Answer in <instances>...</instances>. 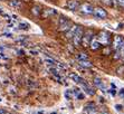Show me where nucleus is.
<instances>
[{
  "mask_svg": "<svg viewBox=\"0 0 124 114\" xmlns=\"http://www.w3.org/2000/svg\"><path fill=\"white\" fill-rule=\"evenodd\" d=\"M84 114H97V106L95 103L90 102L84 107Z\"/></svg>",
  "mask_w": 124,
  "mask_h": 114,
  "instance_id": "1",
  "label": "nucleus"
},
{
  "mask_svg": "<svg viewBox=\"0 0 124 114\" xmlns=\"http://www.w3.org/2000/svg\"><path fill=\"white\" fill-rule=\"evenodd\" d=\"M82 38H83V28H82V27H78L77 32H76V34L74 35V37H73L74 45L79 46V44L82 43Z\"/></svg>",
  "mask_w": 124,
  "mask_h": 114,
  "instance_id": "2",
  "label": "nucleus"
},
{
  "mask_svg": "<svg viewBox=\"0 0 124 114\" xmlns=\"http://www.w3.org/2000/svg\"><path fill=\"white\" fill-rule=\"evenodd\" d=\"M79 85H81V87L84 90V92H85L86 94H88L90 96H93V95L95 94V90L93 89V87H91V86L88 85L85 81H84V82H82Z\"/></svg>",
  "mask_w": 124,
  "mask_h": 114,
  "instance_id": "3",
  "label": "nucleus"
},
{
  "mask_svg": "<svg viewBox=\"0 0 124 114\" xmlns=\"http://www.w3.org/2000/svg\"><path fill=\"white\" fill-rule=\"evenodd\" d=\"M92 37H93V33H92V30H90V32H87L86 34L84 35L83 38H82V44H83L84 47H87V46L90 45Z\"/></svg>",
  "mask_w": 124,
  "mask_h": 114,
  "instance_id": "4",
  "label": "nucleus"
},
{
  "mask_svg": "<svg viewBox=\"0 0 124 114\" xmlns=\"http://www.w3.org/2000/svg\"><path fill=\"white\" fill-rule=\"evenodd\" d=\"M93 14H94V16H95L96 18H98V19H104V18L106 17V11L102 8H95Z\"/></svg>",
  "mask_w": 124,
  "mask_h": 114,
  "instance_id": "5",
  "label": "nucleus"
},
{
  "mask_svg": "<svg viewBox=\"0 0 124 114\" xmlns=\"http://www.w3.org/2000/svg\"><path fill=\"white\" fill-rule=\"evenodd\" d=\"M124 44V39L121 36H116L115 39H114V47H115L116 50H120L122 47V45Z\"/></svg>",
  "mask_w": 124,
  "mask_h": 114,
  "instance_id": "6",
  "label": "nucleus"
},
{
  "mask_svg": "<svg viewBox=\"0 0 124 114\" xmlns=\"http://www.w3.org/2000/svg\"><path fill=\"white\" fill-rule=\"evenodd\" d=\"M108 38H110V34L106 32H102L98 36V41H101V43H108Z\"/></svg>",
  "mask_w": 124,
  "mask_h": 114,
  "instance_id": "7",
  "label": "nucleus"
},
{
  "mask_svg": "<svg viewBox=\"0 0 124 114\" xmlns=\"http://www.w3.org/2000/svg\"><path fill=\"white\" fill-rule=\"evenodd\" d=\"M82 11L85 12V14H93L94 12V9H93V7L91 6V5H88V3H84L83 6L81 7Z\"/></svg>",
  "mask_w": 124,
  "mask_h": 114,
  "instance_id": "8",
  "label": "nucleus"
},
{
  "mask_svg": "<svg viewBox=\"0 0 124 114\" xmlns=\"http://www.w3.org/2000/svg\"><path fill=\"white\" fill-rule=\"evenodd\" d=\"M69 78L73 81V82H75V83H78V84H81L82 82H84V80L79 75L75 74V73H72V74H69Z\"/></svg>",
  "mask_w": 124,
  "mask_h": 114,
  "instance_id": "9",
  "label": "nucleus"
},
{
  "mask_svg": "<svg viewBox=\"0 0 124 114\" xmlns=\"http://www.w3.org/2000/svg\"><path fill=\"white\" fill-rule=\"evenodd\" d=\"M78 29V26H73V27H70V29H69L68 32L66 33V37L67 38H73L74 37V35L76 34V32H77Z\"/></svg>",
  "mask_w": 124,
  "mask_h": 114,
  "instance_id": "10",
  "label": "nucleus"
},
{
  "mask_svg": "<svg viewBox=\"0 0 124 114\" xmlns=\"http://www.w3.org/2000/svg\"><path fill=\"white\" fill-rule=\"evenodd\" d=\"M74 94H75V96H76V98H77V100H84V98H85L84 93L79 89H75V90H74Z\"/></svg>",
  "mask_w": 124,
  "mask_h": 114,
  "instance_id": "11",
  "label": "nucleus"
},
{
  "mask_svg": "<svg viewBox=\"0 0 124 114\" xmlns=\"http://www.w3.org/2000/svg\"><path fill=\"white\" fill-rule=\"evenodd\" d=\"M9 6H11L15 9H19L21 7V2L19 0H10L9 1Z\"/></svg>",
  "mask_w": 124,
  "mask_h": 114,
  "instance_id": "12",
  "label": "nucleus"
},
{
  "mask_svg": "<svg viewBox=\"0 0 124 114\" xmlns=\"http://www.w3.org/2000/svg\"><path fill=\"white\" fill-rule=\"evenodd\" d=\"M77 7H78V2L76 1V0H70V1L68 2V8L70 9V10H73V11L76 10Z\"/></svg>",
  "mask_w": 124,
  "mask_h": 114,
  "instance_id": "13",
  "label": "nucleus"
},
{
  "mask_svg": "<svg viewBox=\"0 0 124 114\" xmlns=\"http://www.w3.org/2000/svg\"><path fill=\"white\" fill-rule=\"evenodd\" d=\"M94 84H95L97 87H100V89H102L103 91H105V87H104V85H103V82H102V80L100 78V77H95L94 78Z\"/></svg>",
  "mask_w": 124,
  "mask_h": 114,
  "instance_id": "14",
  "label": "nucleus"
},
{
  "mask_svg": "<svg viewBox=\"0 0 124 114\" xmlns=\"http://www.w3.org/2000/svg\"><path fill=\"white\" fill-rule=\"evenodd\" d=\"M69 27H70V21H69V20H67L66 23H64V24H62V25H59V30L65 32V30L69 29Z\"/></svg>",
  "mask_w": 124,
  "mask_h": 114,
  "instance_id": "15",
  "label": "nucleus"
},
{
  "mask_svg": "<svg viewBox=\"0 0 124 114\" xmlns=\"http://www.w3.org/2000/svg\"><path fill=\"white\" fill-rule=\"evenodd\" d=\"M79 65L82 67H85V68H91L92 67V63L91 62H87V60H79Z\"/></svg>",
  "mask_w": 124,
  "mask_h": 114,
  "instance_id": "16",
  "label": "nucleus"
},
{
  "mask_svg": "<svg viewBox=\"0 0 124 114\" xmlns=\"http://www.w3.org/2000/svg\"><path fill=\"white\" fill-rule=\"evenodd\" d=\"M76 58H77L78 60H87L88 59V56H87V54H85V53H79V54H77Z\"/></svg>",
  "mask_w": 124,
  "mask_h": 114,
  "instance_id": "17",
  "label": "nucleus"
},
{
  "mask_svg": "<svg viewBox=\"0 0 124 114\" xmlns=\"http://www.w3.org/2000/svg\"><path fill=\"white\" fill-rule=\"evenodd\" d=\"M91 48H92V49L100 48V41H98V40H96V39L92 40V41H91Z\"/></svg>",
  "mask_w": 124,
  "mask_h": 114,
  "instance_id": "18",
  "label": "nucleus"
},
{
  "mask_svg": "<svg viewBox=\"0 0 124 114\" xmlns=\"http://www.w3.org/2000/svg\"><path fill=\"white\" fill-rule=\"evenodd\" d=\"M29 27H30V26H29V24H27V23H20L18 25V28L21 29V30H28Z\"/></svg>",
  "mask_w": 124,
  "mask_h": 114,
  "instance_id": "19",
  "label": "nucleus"
},
{
  "mask_svg": "<svg viewBox=\"0 0 124 114\" xmlns=\"http://www.w3.org/2000/svg\"><path fill=\"white\" fill-rule=\"evenodd\" d=\"M45 63L46 64H49V65H55V64H58L55 59L53 58H45Z\"/></svg>",
  "mask_w": 124,
  "mask_h": 114,
  "instance_id": "20",
  "label": "nucleus"
},
{
  "mask_svg": "<svg viewBox=\"0 0 124 114\" xmlns=\"http://www.w3.org/2000/svg\"><path fill=\"white\" fill-rule=\"evenodd\" d=\"M31 11H32V14H34L35 16H39V14H40V8H39L38 6H36V7L32 8Z\"/></svg>",
  "mask_w": 124,
  "mask_h": 114,
  "instance_id": "21",
  "label": "nucleus"
},
{
  "mask_svg": "<svg viewBox=\"0 0 124 114\" xmlns=\"http://www.w3.org/2000/svg\"><path fill=\"white\" fill-rule=\"evenodd\" d=\"M65 96H66L67 100H70V98H72V96H73V92L70 91V90H67V91L65 92Z\"/></svg>",
  "mask_w": 124,
  "mask_h": 114,
  "instance_id": "22",
  "label": "nucleus"
},
{
  "mask_svg": "<svg viewBox=\"0 0 124 114\" xmlns=\"http://www.w3.org/2000/svg\"><path fill=\"white\" fill-rule=\"evenodd\" d=\"M56 11L54 9H47L46 11H45V16H49V15H55Z\"/></svg>",
  "mask_w": 124,
  "mask_h": 114,
  "instance_id": "23",
  "label": "nucleus"
},
{
  "mask_svg": "<svg viewBox=\"0 0 124 114\" xmlns=\"http://www.w3.org/2000/svg\"><path fill=\"white\" fill-rule=\"evenodd\" d=\"M122 108H123V106H122L121 104H116V105H115V110H116V111L120 112V111H122Z\"/></svg>",
  "mask_w": 124,
  "mask_h": 114,
  "instance_id": "24",
  "label": "nucleus"
},
{
  "mask_svg": "<svg viewBox=\"0 0 124 114\" xmlns=\"http://www.w3.org/2000/svg\"><path fill=\"white\" fill-rule=\"evenodd\" d=\"M117 2L120 3L122 7H124V0H117Z\"/></svg>",
  "mask_w": 124,
  "mask_h": 114,
  "instance_id": "25",
  "label": "nucleus"
},
{
  "mask_svg": "<svg viewBox=\"0 0 124 114\" xmlns=\"http://www.w3.org/2000/svg\"><path fill=\"white\" fill-rule=\"evenodd\" d=\"M29 53H30L31 55H37V54H38V51H37V50H30Z\"/></svg>",
  "mask_w": 124,
  "mask_h": 114,
  "instance_id": "26",
  "label": "nucleus"
},
{
  "mask_svg": "<svg viewBox=\"0 0 124 114\" xmlns=\"http://www.w3.org/2000/svg\"><path fill=\"white\" fill-rule=\"evenodd\" d=\"M0 114H8V113H7V111H5L3 108H0Z\"/></svg>",
  "mask_w": 124,
  "mask_h": 114,
  "instance_id": "27",
  "label": "nucleus"
},
{
  "mask_svg": "<svg viewBox=\"0 0 124 114\" xmlns=\"http://www.w3.org/2000/svg\"><path fill=\"white\" fill-rule=\"evenodd\" d=\"M121 71H124V66H122V67H120V68L117 69V73H118V74H121Z\"/></svg>",
  "mask_w": 124,
  "mask_h": 114,
  "instance_id": "28",
  "label": "nucleus"
},
{
  "mask_svg": "<svg viewBox=\"0 0 124 114\" xmlns=\"http://www.w3.org/2000/svg\"><path fill=\"white\" fill-rule=\"evenodd\" d=\"M100 114H110V113H108L107 111H105V110H103V111L100 112Z\"/></svg>",
  "mask_w": 124,
  "mask_h": 114,
  "instance_id": "29",
  "label": "nucleus"
},
{
  "mask_svg": "<svg viewBox=\"0 0 124 114\" xmlns=\"http://www.w3.org/2000/svg\"><path fill=\"white\" fill-rule=\"evenodd\" d=\"M18 53H19L18 55H23V50H18Z\"/></svg>",
  "mask_w": 124,
  "mask_h": 114,
  "instance_id": "30",
  "label": "nucleus"
},
{
  "mask_svg": "<svg viewBox=\"0 0 124 114\" xmlns=\"http://www.w3.org/2000/svg\"><path fill=\"white\" fill-rule=\"evenodd\" d=\"M122 56H123V58H124V51H123V53H122Z\"/></svg>",
  "mask_w": 124,
  "mask_h": 114,
  "instance_id": "31",
  "label": "nucleus"
}]
</instances>
